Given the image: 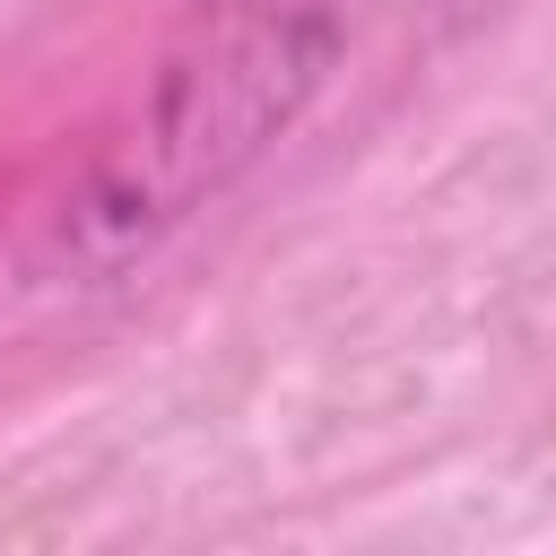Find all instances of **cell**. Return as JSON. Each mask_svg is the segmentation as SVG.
Here are the masks:
<instances>
[{
    "label": "cell",
    "instance_id": "obj_1",
    "mask_svg": "<svg viewBox=\"0 0 556 556\" xmlns=\"http://www.w3.org/2000/svg\"><path fill=\"white\" fill-rule=\"evenodd\" d=\"M321 61H330V35L304 26L295 9H217V17H200V35L165 61L156 122H148L139 156L104 174L87 217H104L122 243L182 217L200 191H217L226 165H243L295 113V96L321 78Z\"/></svg>",
    "mask_w": 556,
    "mask_h": 556
}]
</instances>
